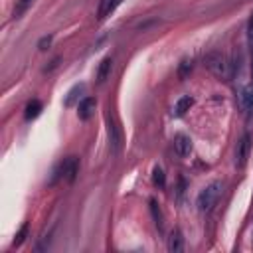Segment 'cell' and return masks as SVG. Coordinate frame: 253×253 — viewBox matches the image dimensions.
<instances>
[{
  "label": "cell",
  "instance_id": "cell-15",
  "mask_svg": "<svg viewBox=\"0 0 253 253\" xmlns=\"http://www.w3.org/2000/svg\"><path fill=\"white\" fill-rule=\"evenodd\" d=\"M192 68H194V60H192V58L182 60V64H180V68H178V75H180V79H186V77H188V73L192 71Z\"/></svg>",
  "mask_w": 253,
  "mask_h": 253
},
{
  "label": "cell",
  "instance_id": "cell-6",
  "mask_svg": "<svg viewBox=\"0 0 253 253\" xmlns=\"http://www.w3.org/2000/svg\"><path fill=\"white\" fill-rule=\"evenodd\" d=\"M95 107H97V101L93 97H83L77 103V117L81 121H89L95 113Z\"/></svg>",
  "mask_w": 253,
  "mask_h": 253
},
{
  "label": "cell",
  "instance_id": "cell-12",
  "mask_svg": "<svg viewBox=\"0 0 253 253\" xmlns=\"http://www.w3.org/2000/svg\"><path fill=\"white\" fill-rule=\"evenodd\" d=\"M111 69H113V60L107 56V58L101 60V64H99V69H97V81H99V83L107 81V77L111 75Z\"/></svg>",
  "mask_w": 253,
  "mask_h": 253
},
{
  "label": "cell",
  "instance_id": "cell-18",
  "mask_svg": "<svg viewBox=\"0 0 253 253\" xmlns=\"http://www.w3.org/2000/svg\"><path fill=\"white\" fill-rule=\"evenodd\" d=\"M153 180H155V184H157V186L164 188V184H166V176H164V170H162L161 166H155V170H153Z\"/></svg>",
  "mask_w": 253,
  "mask_h": 253
},
{
  "label": "cell",
  "instance_id": "cell-1",
  "mask_svg": "<svg viewBox=\"0 0 253 253\" xmlns=\"http://www.w3.org/2000/svg\"><path fill=\"white\" fill-rule=\"evenodd\" d=\"M204 66L222 81L231 79V64L222 52H210L204 56Z\"/></svg>",
  "mask_w": 253,
  "mask_h": 253
},
{
  "label": "cell",
  "instance_id": "cell-16",
  "mask_svg": "<svg viewBox=\"0 0 253 253\" xmlns=\"http://www.w3.org/2000/svg\"><path fill=\"white\" fill-rule=\"evenodd\" d=\"M83 89H85V85H75V87H73V89L68 93V97H66V107H71V105L75 103L77 97H79L77 93H81Z\"/></svg>",
  "mask_w": 253,
  "mask_h": 253
},
{
  "label": "cell",
  "instance_id": "cell-5",
  "mask_svg": "<svg viewBox=\"0 0 253 253\" xmlns=\"http://www.w3.org/2000/svg\"><path fill=\"white\" fill-rule=\"evenodd\" d=\"M77 170H79L77 159H75V157H68V159L62 162V166H60V176L66 178L68 182H73L75 176H77Z\"/></svg>",
  "mask_w": 253,
  "mask_h": 253
},
{
  "label": "cell",
  "instance_id": "cell-8",
  "mask_svg": "<svg viewBox=\"0 0 253 253\" xmlns=\"http://www.w3.org/2000/svg\"><path fill=\"white\" fill-rule=\"evenodd\" d=\"M121 4V0H99V6H97V18L99 20H105L107 16H111L117 6Z\"/></svg>",
  "mask_w": 253,
  "mask_h": 253
},
{
  "label": "cell",
  "instance_id": "cell-13",
  "mask_svg": "<svg viewBox=\"0 0 253 253\" xmlns=\"http://www.w3.org/2000/svg\"><path fill=\"white\" fill-rule=\"evenodd\" d=\"M32 2H34V0H16L14 10H12V18H14V20L22 18V16L28 12V8L32 6Z\"/></svg>",
  "mask_w": 253,
  "mask_h": 253
},
{
  "label": "cell",
  "instance_id": "cell-9",
  "mask_svg": "<svg viewBox=\"0 0 253 253\" xmlns=\"http://www.w3.org/2000/svg\"><path fill=\"white\" fill-rule=\"evenodd\" d=\"M247 155H249V137H247V135H243V137H241V140H239V142H237V146H235V164H237L239 168L245 164Z\"/></svg>",
  "mask_w": 253,
  "mask_h": 253
},
{
  "label": "cell",
  "instance_id": "cell-2",
  "mask_svg": "<svg viewBox=\"0 0 253 253\" xmlns=\"http://www.w3.org/2000/svg\"><path fill=\"white\" fill-rule=\"evenodd\" d=\"M222 190H224L222 182H212V184H208L204 190H202V192L198 194V200H196L198 210H200L202 214L212 212V210H214V206L218 204L220 196H222Z\"/></svg>",
  "mask_w": 253,
  "mask_h": 253
},
{
  "label": "cell",
  "instance_id": "cell-21",
  "mask_svg": "<svg viewBox=\"0 0 253 253\" xmlns=\"http://www.w3.org/2000/svg\"><path fill=\"white\" fill-rule=\"evenodd\" d=\"M26 233H28V224H24L22 226V230L18 231V235H16V239H14V245L18 247V245H22V241L26 239Z\"/></svg>",
  "mask_w": 253,
  "mask_h": 253
},
{
  "label": "cell",
  "instance_id": "cell-4",
  "mask_svg": "<svg viewBox=\"0 0 253 253\" xmlns=\"http://www.w3.org/2000/svg\"><path fill=\"white\" fill-rule=\"evenodd\" d=\"M237 99H239V109L241 113L251 119L253 117V83L251 85H243L237 93Z\"/></svg>",
  "mask_w": 253,
  "mask_h": 253
},
{
  "label": "cell",
  "instance_id": "cell-19",
  "mask_svg": "<svg viewBox=\"0 0 253 253\" xmlns=\"http://www.w3.org/2000/svg\"><path fill=\"white\" fill-rule=\"evenodd\" d=\"M247 46H249V52L253 56V14H251L249 24H247Z\"/></svg>",
  "mask_w": 253,
  "mask_h": 253
},
{
  "label": "cell",
  "instance_id": "cell-17",
  "mask_svg": "<svg viewBox=\"0 0 253 253\" xmlns=\"http://www.w3.org/2000/svg\"><path fill=\"white\" fill-rule=\"evenodd\" d=\"M150 212H153V218H155L157 228H159V230H162V216H161V210H159L157 200H150Z\"/></svg>",
  "mask_w": 253,
  "mask_h": 253
},
{
  "label": "cell",
  "instance_id": "cell-7",
  "mask_svg": "<svg viewBox=\"0 0 253 253\" xmlns=\"http://www.w3.org/2000/svg\"><path fill=\"white\" fill-rule=\"evenodd\" d=\"M174 150L178 153V157H190V153H192V138L188 137V135H182V133H178L176 137H174Z\"/></svg>",
  "mask_w": 253,
  "mask_h": 253
},
{
  "label": "cell",
  "instance_id": "cell-20",
  "mask_svg": "<svg viewBox=\"0 0 253 253\" xmlns=\"http://www.w3.org/2000/svg\"><path fill=\"white\" fill-rule=\"evenodd\" d=\"M52 40H54V36H44V38H40V42H38V47L42 49V52H46V49L52 46Z\"/></svg>",
  "mask_w": 253,
  "mask_h": 253
},
{
  "label": "cell",
  "instance_id": "cell-11",
  "mask_svg": "<svg viewBox=\"0 0 253 253\" xmlns=\"http://www.w3.org/2000/svg\"><path fill=\"white\" fill-rule=\"evenodd\" d=\"M194 107V97H190V95H184V97H180L178 101H176V105H174V115L176 117H182V115H186L190 109Z\"/></svg>",
  "mask_w": 253,
  "mask_h": 253
},
{
  "label": "cell",
  "instance_id": "cell-3",
  "mask_svg": "<svg viewBox=\"0 0 253 253\" xmlns=\"http://www.w3.org/2000/svg\"><path fill=\"white\" fill-rule=\"evenodd\" d=\"M105 123H107V137H109V146L111 150L117 155L119 150H121V142H123V137H121V129L115 121V117L111 113L105 115Z\"/></svg>",
  "mask_w": 253,
  "mask_h": 253
},
{
  "label": "cell",
  "instance_id": "cell-10",
  "mask_svg": "<svg viewBox=\"0 0 253 253\" xmlns=\"http://www.w3.org/2000/svg\"><path fill=\"white\" fill-rule=\"evenodd\" d=\"M166 247H168L170 253H180V251H184V237H182V231H180L178 228L170 231L168 241H166Z\"/></svg>",
  "mask_w": 253,
  "mask_h": 253
},
{
  "label": "cell",
  "instance_id": "cell-14",
  "mask_svg": "<svg viewBox=\"0 0 253 253\" xmlns=\"http://www.w3.org/2000/svg\"><path fill=\"white\" fill-rule=\"evenodd\" d=\"M40 111H42V103L38 99H34V101H30V103L26 105V113H24V117L28 119V121H32V119H36L38 115H40Z\"/></svg>",
  "mask_w": 253,
  "mask_h": 253
}]
</instances>
